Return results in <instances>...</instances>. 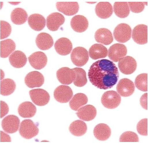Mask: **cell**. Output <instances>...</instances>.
I'll use <instances>...</instances> for the list:
<instances>
[{"instance_id":"7402d4cb","label":"cell","mask_w":148,"mask_h":146,"mask_svg":"<svg viewBox=\"0 0 148 146\" xmlns=\"http://www.w3.org/2000/svg\"><path fill=\"white\" fill-rule=\"evenodd\" d=\"M18 111L21 117L24 118H31L35 114L37 109L35 106L32 102L25 101L19 105Z\"/></svg>"},{"instance_id":"484cf974","label":"cell","mask_w":148,"mask_h":146,"mask_svg":"<svg viewBox=\"0 0 148 146\" xmlns=\"http://www.w3.org/2000/svg\"><path fill=\"white\" fill-rule=\"evenodd\" d=\"M95 38L97 42L106 45L110 44L113 40L111 31L104 28H100L95 32Z\"/></svg>"},{"instance_id":"ac0fdd59","label":"cell","mask_w":148,"mask_h":146,"mask_svg":"<svg viewBox=\"0 0 148 146\" xmlns=\"http://www.w3.org/2000/svg\"><path fill=\"white\" fill-rule=\"evenodd\" d=\"M54 47L57 52L61 55H66L69 54L72 48L71 41L65 38H60L55 42Z\"/></svg>"},{"instance_id":"ab89813d","label":"cell","mask_w":148,"mask_h":146,"mask_svg":"<svg viewBox=\"0 0 148 146\" xmlns=\"http://www.w3.org/2000/svg\"><path fill=\"white\" fill-rule=\"evenodd\" d=\"M137 130L140 134L144 136L147 135V119L140 120L137 125Z\"/></svg>"},{"instance_id":"7a4b0ae2","label":"cell","mask_w":148,"mask_h":146,"mask_svg":"<svg viewBox=\"0 0 148 146\" xmlns=\"http://www.w3.org/2000/svg\"><path fill=\"white\" fill-rule=\"evenodd\" d=\"M19 131L23 137L30 139L38 134L39 129L37 125L32 120L25 119L20 123Z\"/></svg>"},{"instance_id":"f1b7e54d","label":"cell","mask_w":148,"mask_h":146,"mask_svg":"<svg viewBox=\"0 0 148 146\" xmlns=\"http://www.w3.org/2000/svg\"><path fill=\"white\" fill-rule=\"evenodd\" d=\"M87 127L86 123L81 120H76L73 122L69 127L70 133L76 136H81L86 132Z\"/></svg>"},{"instance_id":"4dcf8cb0","label":"cell","mask_w":148,"mask_h":146,"mask_svg":"<svg viewBox=\"0 0 148 146\" xmlns=\"http://www.w3.org/2000/svg\"><path fill=\"white\" fill-rule=\"evenodd\" d=\"M16 44L12 39H8L0 42V56L3 58L8 57L15 50Z\"/></svg>"},{"instance_id":"83f0119b","label":"cell","mask_w":148,"mask_h":146,"mask_svg":"<svg viewBox=\"0 0 148 146\" xmlns=\"http://www.w3.org/2000/svg\"><path fill=\"white\" fill-rule=\"evenodd\" d=\"M89 53V56L91 59L96 60L106 57L108 50L106 48L102 45L96 44L90 47Z\"/></svg>"},{"instance_id":"e0dca14e","label":"cell","mask_w":148,"mask_h":146,"mask_svg":"<svg viewBox=\"0 0 148 146\" xmlns=\"http://www.w3.org/2000/svg\"><path fill=\"white\" fill-rule=\"evenodd\" d=\"M65 20L64 16L58 12L53 13L47 18L46 26L50 31H56L64 23Z\"/></svg>"},{"instance_id":"5b68a950","label":"cell","mask_w":148,"mask_h":146,"mask_svg":"<svg viewBox=\"0 0 148 146\" xmlns=\"http://www.w3.org/2000/svg\"><path fill=\"white\" fill-rule=\"evenodd\" d=\"M89 58L88 52L85 48L78 47L74 48L71 54L73 63L78 67H81L87 62Z\"/></svg>"},{"instance_id":"f546056e","label":"cell","mask_w":148,"mask_h":146,"mask_svg":"<svg viewBox=\"0 0 148 146\" xmlns=\"http://www.w3.org/2000/svg\"><path fill=\"white\" fill-rule=\"evenodd\" d=\"M28 14L23 9L16 8L12 12L11 14V21L14 24L20 25L24 23L26 21Z\"/></svg>"},{"instance_id":"1f68e13d","label":"cell","mask_w":148,"mask_h":146,"mask_svg":"<svg viewBox=\"0 0 148 146\" xmlns=\"http://www.w3.org/2000/svg\"><path fill=\"white\" fill-rule=\"evenodd\" d=\"M88 98L85 94L79 93L75 94L69 102L71 108L77 111L81 106L86 104L88 102Z\"/></svg>"},{"instance_id":"2e32d148","label":"cell","mask_w":148,"mask_h":146,"mask_svg":"<svg viewBox=\"0 0 148 146\" xmlns=\"http://www.w3.org/2000/svg\"><path fill=\"white\" fill-rule=\"evenodd\" d=\"M56 7L58 11L68 16L75 14L79 8L78 4L76 2H57Z\"/></svg>"},{"instance_id":"f35d334b","label":"cell","mask_w":148,"mask_h":146,"mask_svg":"<svg viewBox=\"0 0 148 146\" xmlns=\"http://www.w3.org/2000/svg\"><path fill=\"white\" fill-rule=\"evenodd\" d=\"M131 11L135 13H139L143 11L145 5L147 2H129L128 3Z\"/></svg>"},{"instance_id":"6da1fadb","label":"cell","mask_w":148,"mask_h":146,"mask_svg":"<svg viewBox=\"0 0 148 146\" xmlns=\"http://www.w3.org/2000/svg\"><path fill=\"white\" fill-rule=\"evenodd\" d=\"M119 76L116 65L106 59L98 60L93 63L88 72L89 78L92 84L98 88L105 90L115 85Z\"/></svg>"},{"instance_id":"d6a6232c","label":"cell","mask_w":148,"mask_h":146,"mask_svg":"<svg viewBox=\"0 0 148 146\" xmlns=\"http://www.w3.org/2000/svg\"><path fill=\"white\" fill-rule=\"evenodd\" d=\"M16 84L12 79L5 78L1 80L0 82V94L3 96H9L14 91Z\"/></svg>"},{"instance_id":"277c9868","label":"cell","mask_w":148,"mask_h":146,"mask_svg":"<svg viewBox=\"0 0 148 146\" xmlns=\"http://www.w3.org/2000/svg\"><path fill=\"white\" fill-rule=\"evenodd\" d=\"M132 29L127 24L122 23L118 25L113 31L115 39L117 42L122 43L126 42L131 38Z\"/></svg>"},{"instance_id":"cb8c5ba5","label":"cell","mask_w":148,"mask_h":146,"mask_svg":"<svg viewBox=\"0 0 148 146\" xmlns=\"http://www.w3.org/2000/svg\"><path fill=\"white\" fill-rule=\"evenodd\" d=\"M28 23L29 26L33 29L40 31L45 27L46 20L42 15L38 14H34L29 17Z\"/></svg>"},{"instance_id":"60d3db41","label":"cell","mask_w":148,"mask_h":146,"mask_svg":"<svg viewBox=\"0 0 148 146\" xmlns=\"http://www.w3.org/2000/svg\"><path fill=\"white\" fill-rule=\"evenodd\" d=\"M0 104V118H1L8 113L9 108L8 104L3 101H1Z\"/></svg>"},{"instance_id":"d590c367","label":"cell","mask_w":148,"mask_h":146,"mask_svg":"<svg viewBox=\"0 0 148 146\" xmlns=\"http://www.w3.org/2000/svg\"><path fill=\"white\" fill-rule=\"evenodd\" d=\"M147 74L142 73L136 77L135 84L137 88L140 91H147Z\"/></svg>"},{"instance_id":"d6986e66","label":"cell","mask_w":148,"mask_h":146,"mask_svg":"<svg viewBox=\"0 0 148 146\" xmlns=\"http://www.w3.org/2000/svg\"><path fill=\"white\" fill-rule=\"evenodd\" d=\"M76 114L80 119L86 121L92 120L97 114L96 108L91 105H87L80 108Z\"/></svg>"},{"instance_id":"d4e9b609","label":"cell","mask_w":148,"mask_h":146,"mask_svg":"<svg viewBox=\"0 0 148 146\" xmlns=\"http://www.w3.org/2000/svg\"><path fill=\"white\" fill-rule=\"evenodd\" d=\"M11 65L14 68H21L26 64L27 59L25 54L20 50H16L10 55L9 58Z\"/></svg>"},{"instance_id":"9c48e42d","label":"cell","mask_w":148,"mask_h":146,"mask_svg":"<svg viewBox=\"0 0 148 146\" xmlns=\"http://www.w3.org/2000/svg\"><path fill=\"white\" fill-rule=\"evenodd\" d=\"M73 93L71 89L68 86L60 85L55 90L54 96L57 102L61 103L68 102L72 97Z\"/></svg>"},{"instance_id":"603a6c76","label":"cell","mask_w":148,"mask_h":146,"mask_svg":"<svg viewBox=\"0 0 148 146\" xmlns=\"http://www.w3.org/2000/svg\"><path fill=\"white\" fill-rule=\"evenodd\" d=\"M95 12L97 15L102 19L109 18L113 13L112 6L107 2H100L96 5Z\"/></svg>"},{"instance_id":"ba28073f","label":"cell","mask_w":148,"mask_h":146,"mask_svg":"<svg viewBox=\"0 0 148 146\" xmlns=\"http://www.w3.org/2000/svg\"><path fill=\"white\" fill-rule=\"evenodd\" d=\"M119 61V68L121 72L124 74H131L135 71L136 68V61L132 57L126 56L122 58Z\"/></svg>"},{"instance_id":"4fadbf2b","label":"cell","mask_w":148,"mask_h":146,"mask_svg":"<svg viewBox=\"0 0 148 146\" xmlns=\"http://www.w3.org/2000/svg\"><path fill=\"white\" fill-rule=\"evenodd\" d=\"M134 41L139 44H144L147 42V26L143 24L138 25L134 28L132 34Z\"/></svg>"},{"instance_id":"b9f144b4","label":"cell","mask_w":148,"mask_h":146,"mask_svg":"<svg viewBox=\"0 0 148 146\" xmlns=\"http://www.w3.org/2000/svg\"><path fill=\"white\" fill-rule=\"evenodd\" d=\"M147 93H145L141 96L140 100V104L143 108L147 110Z\"/></svg>"},{"instance_id":"e575fe53","label":"cell","mask_w":148,"mask_h":146,"mask_svg":"<svg viewBox=\"0 0 148 146\" xmlns=\"http://www.w3.org/2000/svg\"><path fill=\"white\" fill-rule=\"evenodd\" d=\"M75 73V77L73 81L74 84L78 87H82L87 82L86 73L83 69L75 68L73 69Z\"/></svg>"},{"instance_id":"8fae6325","label":"cell","mask_w":148,"mask_h":146,"mask_svg":"<svg viewBox=\"0 0 148 146\" xmlns=\"http://www.w3.org/2000/svg\"><path fill=\"white\" fill-rule=\"evenodd\" d=\"M127 52L125 46L122 44H114L109 48L108 56L109 59L114 62H117L125 56Z\"/></svg>"},{"instance_id":"8d00e7d4","label":"cell","mask_w":148,"mask_h":146,"mask_svg":"<svg viewBox=\"0 0 148 146\" xmlns=\"http://www.w3.org/2000/svg\"><path fill=\"white\" fill-rule=\"evenodd\" d=\"M120 142H138L139 138L137 135L132 131H126L123 133L119 138Z\"/></svg>"},{"instance_id":"3957f363","label":"cell","mask_w":148,"mask_h":146,"mask_svg":"<svg viewBox=\"0 0 148 146\" xmlns=\"http://www.w3.org/2000/svg\"><path fill=\"white\" fill-rule=\"evenodd\" d=\"M121 97L116 91L110 90L104 93L101 98V101L103 105L108 109H114L120 104Z\"/></svg>"},{"instance_id":"836d02e7","label":"cell","mask_w":148,"mask_h":146,"mask_svg":"<svg viewBox=\"0 0 148 146\" xmlns=\"http://www.w3.org/2000/svg\"><path fill=\"white\" fill-rule=\"evenodd\" d=\"M115 15L119 18H124L127 17L130 12V8L126 2H116L113 5Z\"/></svg>"},{"instance_id":"30bf717a","label":"cell","mask_w":148,"mask_h":146,"mask_svg":"<svg viewBox=\"0 0 148 146\" xmlns=\"http://www.w3.org/2000/svg\"><path fill=\"white\" fill-rule=\"evenodd\" d=\"M116 89L117 92L121 96L128 97L134 93L135 86L132 81L127 78H123L119 81Z\"/></svg>"},{"instance_id":"9a60e30c","label":"cell","mask_w":148,"mask_h":146,"mask_svg":"<svg viewBox=\"0 0 148 146\" xmlns=\"http://www.w3.org/2000/svg\"><path fill=\"white\" fill-rule=\"evenodd\" d=\"M56 76L58 80L61 83L68 85L73 82L75 75L73 69L65 67L59 69L56 72Z\"/></svg>"},{"instance_id":"8992f818","label":"cell","mask_w":148,"mask_h":146,"mask_svg":"<svg viewBox=\"0 0 148 146\" xmlns=\"http://www.w3.org/2000/svg\"><path fill=\"white\" fill-rule=\"evenodd\" d=\"M30 97L33 103L40 106H44L49 102L50 96L45 90L41 89H36L29 91Z\"/></svg>"},{"instance_id":"ffe728a7","label":"cell","mask_w":148,"mask_h":146,"mask_svg":"<svg viewBox=\"0 0 148 146\" xmlns=\"http://www.w3.org/2000/svg\"><path fill=\"white\" fill-rule=\"evenodd\" d=\"M70 25L75 31L82 33L85 31L88 27V21L85 16L80 15H76L71 19Z\"/></svg>"},{"instance_id":"74e56055","label":"cell","mask_w":148,"mask_h":146,"mask_svg":"<svg viewBox=\"0 0 148 146\" xmlns=\"http://www.w3.org/2000/svg\"><path fill=\"white\" fill-rule=\"evenodd\" d=\"M12 28L8 22L2 20L0 21V39L7 38L10 35Z\"/></svg>"},{"instance_id":"7c38bea8","label":"cell","mask_w":148,"mask_h":146,"mask_svg":"<svg viewBox=\"0 0 148 146\" xmlns=\"http://www.w3.org/2000/svg\"><path fill=\"white\" fill-rule=\"evenodd\" d=\"M44 81L43 75L37 71L29 72L25 78V84L31 88L40 87L44 84Z\"/></svg>"},{"instance_id":"52a82bcc","label":"cell","mask_w":148,"mask_h":146,"mask_svg":"<svg viewBox=\"0 0 148 146\" xmlns=\"http://www.w3.org/2000/svg\"><path fill=\"white\" fill-rule=\"evenodd\" d=\"M20 123V120L17 116L10 115L6 116L3 119L1 125L5 132L8 133L13 134L18 131Z\"/></svg>"},{"instance_id":"7bdbcfd3","label":"cell","mask_w":148,"mask_h":146,"mask_svg":"<svg viewBox=\"0 0 148 146\" xmlns=\"http://www.w3.org/2000/svg\"><path fill=\"white\" fill-rule=\"evenodd\" d=\"M1 142H11V139L10 137L7 134L3 131H1Z\"/></svg>"},{"instance_id":"4316f807","label":"cell","mask_w":148,"mask_h":146,"mask_svg":"<svg viewBox=\"0 0 148 146\" xmlns=\"http://www.w3.org/2000/svg\"><path fill=\"white\" fill-rule=\"evenodd\" d=\"M95 137L98 140L104 141L107 140L111 134V130L109 127L104 123L97 125L93 130Z\"/></svg>"},{"instance_id":"44dd1931","label":"cell","mask_w":148,"mask_h":146,"mask_svg":"<svg viewBox=\"0 0 148 146\" xmlns=\"http://www.w3.org/2000/svg\"><path fill=\"white\" fill-rule=\"evenodd\" d=\"M37 46L40 49L46 50L50 48L53 45V40L49 34L44 32L40 33L35 39Z\"/></svg>"},{"instance_id":"5bb4252c","label":"cell","mask_w":148,"mask_h":146,"mask_svg":"<svg viewBox=\"0 0 148 146\" xmlns=\"http://www.w3.org/2000/svg\"><path fill=\"white\" fill-rule=\"evenodd\" d=\"M29 62L34 69L40 70L46 65L47 58L46 54L41 51L34 53L28 57Z\"/></svg>"}]
</instances>
